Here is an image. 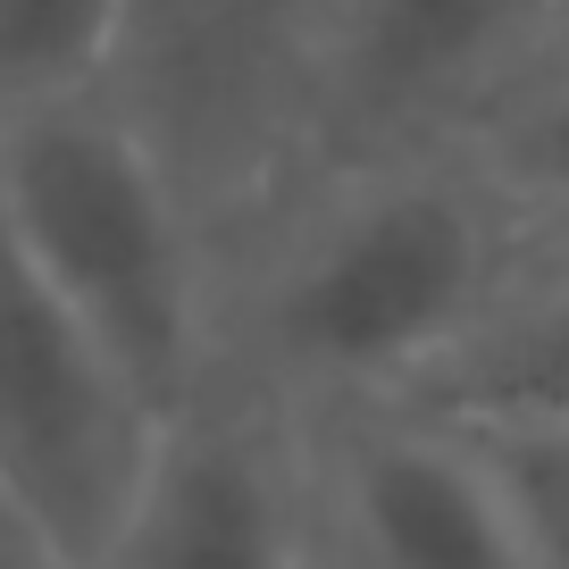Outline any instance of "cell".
Returning a JSON list of instances; mask_svg holds the SVG:
<instances>
[{
  "mask_svg": "<svg viewBox=\"0 0 569 569\" xmlns=\"http://www.w3.org/2000/svg\"><path fill=\"white\" fill-rule=\"evenodd\" d=\"M336 569H545L461 427L402 402L310 419Z\"/></svg>",
  "mask_w": 569,
  "mask_h": 569,
  "instance_id": "52a82bcc",
  "label": "cell"
},
{
  "mask_svg": "<svg viewBox=\"0 0 569 569\" xmlns=\"http://www.w3.org/2000/svg\"><path fill=\"white\" fill-rule=\"evenodd\" d=\"M327 0H126L101 92L160 151L210 277L302 184Z\"/></svg>",
  "mask_w": 569,
  "mask_h": 569,
  "instance_id": "3957f363",
  "label": "cell"
},
{
  "mask_svg": "<svg viewBox=\"0 0 569 569\" xmlns=\"http://www.w3.org/2000/svg\"><path fill=\"white\" fill-rule=\"evenodd\" d=\"M126 0H0V109L101 84Z\"/></svg>",
  "mask_w": 569,
  "mask_h": 569,
  "instance_id": "30bf717a",
  "label": "cell"
},
{
  "mask_svg": "<svg viewBox=\"0 0 569 569\" xmlns=\"http://www.w3.org/2000/svg\"><path fill=\"white\" fill-rule=\"evenodd\" d=\"M545 68H569V0H561V26H552V59H545ZM545 68H536V76H545Z\"/></svg>",
  "mask_w": 569,
  "mask_h": 569,
  "instance_id": "4fadbf2b",
  "label": "cell"
},
{
  "mask_svg": "<svg viewBox=\"0 0 569 569\" xmlns=\"http://www.w3.org/2000/svg\"><path fill=\"white\" fill-rule=\"evenodd\" d=\"M151 436H160L151 410L84 336L68 293L42 277L0 193V486L76 561H92L151 461Z\"/></svg>",
  "mask_w": 569,
  "mask_h": 569,
  "instance_id": "8992f818",
  "label": "cell"
},
{
  "mask_svg": "<svg viewBox=\"0 0 569 569\" xmlns=\"http://www.w3.org/2000/svg\"><path fill=\"white\" fill-rule=\"evenodd\" d=\"M84 569H336L310 410L210 369L193 402L160 419Z\"/></svg>",
  "mask_w": 569,
  "mask_h": 569,
  "instance_id": "277c9868",
  "label": "cell"
},
{
  "mask_svg": "<svg viewBox=\"0 0 569 569\" xmlns=\"http://www.w3.org/2000/svg\"><path fill=\"white\" fill-rule=\"evenodd\" d=\"M545 243L469 151L302 177L218 268L210 369L293 410L402 402Z\"/></svg>",
  "mask_w": 569,
  "mask_h": 569,
  "instance_id": "6da1fadb",
  "label": "cell"
},
{
  "mask_svg": "<svg viewBox=\"0 0 569 569\" xmlns=\"http://www.w3.org/2000/svg\"><path fill=\"white\" fill-rule=\"evenodd\" d=\"M402 410L445 427H569V234L528 251L502 302L402 393Z\"/></svg>",
  "mask_w": 569,
  "mask_h": 569,
  "instance_id": "ba28073f",
  "label": "cell"
},
{
  "mask_svg": "<svg viewBox=\"0 0 569 569\" xmlns=\"http://www.w3.org/2000/svg\"><path fill=\"white\" fill-rule=\"evenodd\" d=\"M469 160L545 234H569V68H545L469 134Z\"/></svg>",
  "mask_w": 569,
  "mask_h": 569,
  "instance_id": "9c48e42d",
  "label": "cell"
},
{
  "mask_svg": "<svg viewBox=\"0 0 569 569\" xmlns=\"http://www.w3.org/2000/svg\"><path fill=\"white\" fill-rule=\"evenodd\" d=\"M0 569H84V561H76V552L59 545L9 486H0Z\"/></svg>",
  "mask_w": 569,
  "mask_h": 569,
  "instance_id": "7c38bea8",
  "label": "cell"
},
{
  "mask_svg": "<svg viewBox=\"0 0 569 569\" xmlns=\"http://www.w3.org/2000/svg\"><path fill=\"white\" fill-rule=\"evenodd\" d=\"M502 478L519 528H528L536 561L569 569V427H461Z\"/></svg>",
  "mask_w": 569,
  "mask_h": 569,
  "instance_id": "8fae6325",
  "label": "cell"
},
{
  "mask_svg": "<svg viewBox=\"0 0 569 569\" xmlns=\"http://www.w3.org/2000/svg\"><path fill=\"white\" fill-rule=\"evenodd\" d=\"M0 193L151 427L193 402L218 343V277L134 118L101 84L0 109Z\"/></svg>",
  "mask_w": 569,
  "mask_h": 569,
  "instance_id": "7a4b0ae2",
  "label": "cell"
},
{
  "mask_svg": "<svg viewBox=\"0 0 569 569\" xmlns=\"http://www.w3.org/2000/svg\"><path fill=\"white\" fill-rule=\"evenodd\" d=\"M561 0H327L302 177L410 151H469L552 59Z\"/></svg>",
  "mask_w": 569,
  "mask_h": 569,
  "instance_id": "5b68a950",
  "label": "cell"
}]
</instances>
